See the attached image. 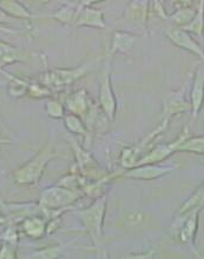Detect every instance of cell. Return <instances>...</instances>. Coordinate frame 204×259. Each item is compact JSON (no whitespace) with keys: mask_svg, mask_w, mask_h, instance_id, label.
<instances>
[{"mask_svg":"<svg viewBox=\"0 0 204 259\" xmlns=\"http://www.w3.org/2000/svg\"><path fill=\"white\" fill-rule=\"evenodd\" d=\"M106 196L102 194L96 198L94 203L88 207L76 211V214L96 247L104 245V219L106 213Z\"/></svg>","mask_w":204,"mask_h":259,"instance_id":"6da1fadb","label":"cell"},{"mask_svg":"<svg viewBox=\"0 0 204 259\" xmlns=\"http://www.w3.org/2000/svg\"><path fill=\"white\" fill-rule=\"evenodd\" d=\"M80 193L62 185L50 186L40 193L39 205L44 208L45 217H62L79 199Z\"/></svg>","mask_w":204,"mask_h":259,"instance_id":"7a4b0ae2","label":"cell"},{"mask_svg":"<svg viewBox=\"0 0 204 259\" xmlns=\"http://www.w3.org/2000/svg\"><path fill=\"white\" fill-rule=\"evenodd\" d=\"M57 156L58 154L55 152L52 146L50 144H46L32 159L28 160L24 165H21L20 167H18L13 172L14 182L18 185H38L39 181H40L46 170V166Z\"/></svg>","mask_w":204,"mask_h":259,"instance_id":"3957f363","label":"cell"},{"mask_svg":"<svg viewBox=\"0 0 204 259\" xmlns=\"http://www.w3.org/2000/svg\"><path fill=\"white\" fill-rule=\"evenodd\" d=\"M99 60H101V58H97L73 68H52V70L44 72L39 77L38 81L48 86L52 91L53 90L63 89L84 78L89 72L94 70Z\"/></svg>","mask_w":204,"mask_h":259,"instance_id":"277c9868","label":"cell"},{"mask_svg":"<svg viewBox=\"0 0 204 259\" xmlns=\"http://www.w3.org/2000/svg\"><path fill=\"white\" fill-rule=\"evenodd\" d=\"M169 124L170 121L168 119H162V121H160V123L157 125V126L153 128L144 139H142L141 142H138L137 144H134V145L129 146L127 149L121 151L120 153L121 167H123L124 170L134 167L135 165L138 163V160L149 152V150L153 146L155 140L158 138L160 135H163V133L166 132V130L168 128V126H169Z\"/></svg>","mask_w":204,"mask_h":259,"instance_id":"5b68a950","label":"cell"},{"mask_svg":"<svg viewBox=\"0 0 204 259\" xmlns=\"http://www.w3.org/2000/svg\"><path fill=\"white\" fill-rule=\"evenodd\" d=\"M202 208H195L184 214H177L171 225V229L175 231V235L183 245H188L194 251L195 254H198L197 250L195 249L196 236L198 231V217Z\"/></svg>","mask_w":204,"mask_h":259,"instance_id":"8992f818","label":"cell"},{"mask_svg":"<svg viewBox=\"0 0 204 259\" xmlns=\"http://www.w3.org/2000/svg\"><path fill=\"white\" fill-rule=\"evenodd\" d=\"M106 64L104 67L103 73L99 77V91H98V102L101 106L102 112L109 121H113L117 113V98L114 96L112 88V80H111V59L106 58Z\"/></svg>","mask_w":204,"mask_h":259,"instance_id":"52a82bcc","label":"cell"},{"mask_svg":"<svg viewBox=\"0 0 204 259\" xmlns=\"http://www.w3.org/2000/svg\"><path fill=\"white\" fill-rule=\"evenodd\" d=\"M190 136H191V133H190V131H189V127L184 126L183 128H182L180 136H178L176 139L173 140V142H170V143H166V144L160 143V144H157V145H155V146H152L151 149L149 150V152L146 153L144 157H142L136 165L162 163V161H164L166 159H168V158H170L171 156H173L174 153L178 152V149H180L181 144Z\"/></svg>","mask_w":204,"mask_h":259,"instance_id":"ba28073f","label":"cell"},{"mask_svg":"<svg viewBox=\"0 0 204 259\" xmlns=\"http://www.w3.org/2000/svg\"><path fill=\"white\" fill-rule=\"evenodd\" d=\"M177 166H169V165L157 164H141L134 167L127 168L121 171V177L132 179V181H156L171 174Z\"/></svg>","mask_w":204,"mask_h":259,"instance_id":"9c48e42d","label":"cell"},{"mask_svg":"<svg viewBox=\"0 0 204 259\" xmlns=\"http://www.w3.org/2000/svg\"><path fill=\"white\" fill-rule=\"evenodd\" d=\"M190 112V102H188V99L185 98V85L181 86L180 89L171 90L164 97L162 110L163 119H168L170 121L174 117Z\"/></svg>","mask_w":204,"mask_h":259,"instance_id":"30bf717a","label":"cell"},{"mask_svg":"<svg viewBox=\"0 0 204 259\" xmlns=\"http://www.w3.org/2000/svg\"><path fill=\"white\" fill-rule=\"evenodd\" d=\"M166 35L169 40L184 51H188L192 55L198 57L199 59L204 62V50L202 46L191 37V33H189L181 27H168L166 28Z\"/></svg>","mask_w":204,"mask_h":259,"instance_id":"8fae6325","label":"cell"},{"mask_svg":"<svg viewBox=\"0 0 204 259\" xmlns=\"http://www.w3.org/2000/svg\"><path fill=\"white\" fill-rule=\"evenodd\" d=\"M64 105L67 112L74 113L81 118L87 117V114L95 106L85 89H78L67 96L64 100Z\"/></svg>","mask_w":204,"mask_h":259,"instance_id":"7c38bea8","label":"cell"},{"mask_svg":"<svg viewBox=\"0 0 204 259\" xmlns=\"http://www.w3.org/2000/svg\"><path fill=\"white\" fill-rule=\"evenodd\" d=\"M73 26L76 27H92L98 30H105V14L104 11L95 9L94 6H80V11L78 13L77 20Z\"/></svg>","mask_w":204,"mask_h":259,"instance_id":"4fadbf2b","label":"cell"},{"mask_svg":"<svg viewBox=\"0 0 204 259\" xmlns=\"http://www.w3.org/2000/svg\"><path fill=\"white\" fill-rule=\"evenodd\" d=\"M152 0H131L125 11V19L130 23L146 28Z\"/></svg>","mask_w":204,"mask_h":259,"instance_id":"5bb4252c","label":"cell"},{"mask_svg":"<svg viewBox=\"0 0 204 259\" xmlns=\"http://www.w3.org/2000/svg\"><path fill=\"white\" fill-rule=\"evenodd\" d=\"M191 105V116L196 119L204 106V75L201 71H196L192 77L190 92H189Z\"/></svg>","mask_w":204,"mask_h":259,"instance_id":"9a60e30c","label":"cell"},{"mask_svg":"<svg viewBox=\"0 0 204 259\" xmlns=\"http://www.w3.org/2000/svg\"><path fill=\"white\" fill-rule=\"evenodd\" d=\"M138 35L132 34L127 31H114L109 51L106 52V58H113L117 53H127L134 48Z\"/></svg>","mask_w":204,"mask_h":259,"instance_id":"2e32d148","label":"cell"},{"mask_svg":"<svg viewBox=\"0 0 204 259\" xmlns=\"http://www.w3.org/2000/svg\"><path fill=\"white\" fill-rule=\"evenodd\" d=\"M23 230L25 235L32 239H40L48 235V222L40 214L30 215L23 222Z\"/></svg>","mask_w":204,"mask_h":259,"instance_id":"e0dca14e","label":"cell"},{"mask_svg":"<svg viewBox=\"0 0 204 259\" xmlns=\"http://www.w3.org/2000/svg\"><path fill=\"white\" fill-rule=\"evenodd\" d=\"M0 74H3L7 80H9V88H7V93L10 97L14 99L23 98L27 95L28 86H30V81L27 79L16 77V75L9 73V72L0 68Z\"/></svg>","mask_w":204,"mask_h":259,"instance_id":"ac0fdd59","label":"cell"},{"mask_svg":"<svg viewBox=\"0 0 204 259\" xmlns=\"http://www.w3.org/2000/svg\"><path fill=\"white\" fill-rule=\"evenodd\" d=\"M25 59H26V55L20 49L0 40V68L16 63H21Z\"/></svg>","mask_w":204,"mask_h":259,"instance_id":"d6986e66","label":"cell"},{"mask_svg":"<svg viewBox=\"0 0 204 259\" xmlns=\"http://www.w3.org/2000/svg\"><path fill=\"white\" fill-rule=\"evenodd\" d=\"M0 7L9 14L11 18H16V19L21 20H30L37 16H33L31 11L20 3L19 0H0Z\"/></svg>","mask_w":204,"mask_h":259,"instance_id":"ffe728a7","label":"cell"},{"mask_svg":"<svg viewBox=\"0 0 204 259\" xmlns=\"http://www.w3.org/2000/svg\"><path fill=\"white\" fill-rule=\"evenodd\" d=\"M80 11V5H64L53 14H48V16H37V18H51L59 21L63 25H74L77 20L78 13Z\"/></svg>","mask_w":204,"mask_h":259,"instance_id":"44dd1931","label":"cell"},{"mask_svg":"<svg viewBox=\"0 0 204 259\" xmlns=\"http://www.w3.org/2000/svg\"><path fill=\"white\" fill-rule=\"evenodd\" d=\"M63 119L64 125H65L66 130L70 133H72L73 136H79L83 137V138H88L89 130L87 127V125L84 124V121L81 119L80 116L67 112Z\"/></svg>","mask_w":204,"mask_h":259,"instance_id":"7402d4cb","label":"cell"},{"mask_svg":"<svg viewBox=\"0 0 204 259\" xmlns=\"http://www.w3.org/2000/svg\"><path fill=\"white\" fill-rule=\"evenodd\" d=\"M203 207H204V182L195 190L194 193L190 196V198H188V199L181 205L177 214H184L187 213V212L195 210V208H203Z\"/></svg>","mask_w":204,"mask_h":259,"instance_id":"603a6c76","label":"cell"},{"mask_svg":"<svg viewBox=\"0 0 204 259\" xmlns=\"http://www.w3.org/2000/svg\"><path fill=\"white\" fill-rule=\"evenodd\" d=\"M189 33L196 34L197 37L202 38L204 34V0H199L197 9H196V14L190 23L187 26L181 27Z\"/></svg>","mask_w":204,"mask_h":259,"instance_id":"cb8c5ba5","label":"cell"},{"mask_svg":"<svg viewBox=\"0 0 204 259\" xmlns=\"http://www.w3.org/2000/svg\"><path fill=\"white\" fill-rule=\"evenodd\" d=\"M196 14V9L192 7H182L177 9L174 13L168 16V20L171 21L176 27H184L194 19Z\"/></svg>","mask_w":204,"mask_h":259,"instance_id":"d4e9b609","label":"cell"},{"mask_svg":"<svg viewBox=\"0 0 204 259\" xmlns=\"http://www.w3.org/2000/svg\"><path fill=\"white\" fill-rule=\"evenodd\" d=\"M178 152H189L202 156L204 154V136H190L180 145Z\"/></svg>","mask_w":204,"mask_h":259,"instance_id":"484cf974","label":"cell"},{"mask_svg":"<svg viewBox=\"0 0 204 259\" xmlns=\"http://www.w3.org/2000/svg\"><path fill=\"white\" fill-rule=\"evenodd\" d=\"M45 111L48 117L51 118V119H63L66 114V109L64 103L56 98L48 100L45 105Z\"/></svg>","mask_w":204,"mask_h":259,"instance_id":"4316f807","label":"cell"},{"mask_svg":"<svg viewBox=\"0 0 204 259\" xmlns=\"http://www.w3.org/2000/svg\"><path fill=\"white\" fill-rule=\"evenodd\" d=\"M53 91L48 86L42 84L40 81L37 82H30V86H28L27 90V96L31 97L33 99H44V98H50L52 97Z\"/></svg>","mask_w":204,"mask_h":259,"instance_id":"83f0119b","label":"cell"},{"mask_svg":"<svg viewBox=\"0 0 204 259\" xmlns=\"http://www.w3.org/2000/svg\"><path fill=\"white\" fill-rule=\"evenodd\" d=\"M33 254L34 256H31L32 258H58L59 254H62V249L59 246H52L49 249L37 251Z\"/></svg>","mask_w":204,"mask_h":259,"instance_id":"f1b7e54d","label":"cell"},{"mask_svg":"<svg viewBox=\"0 0 204 259\" xmlns=\"http://www.w3.org/2000/svg\"><path fill=\"white\" fill-rule=\"evenodd\" d=\"M17 244L5 242L0 247V259L2 258H16Z\"/></svg>","mask_w":204,"mask_h":259,"instance_id":"f546056e","label":"cell"},{"mask_svg":"<svg viewBox=\"0 0 204 259\" xmlns=\"http://www.w3.org/2000/svg\"><path fill=\"white\" fill-rule=\"evenodd\" d=\"M166 2V0H164ZM174 4L176 9H182V7H191L194 4V0H170Z\"/></svg>","mask_w":204,"mask_h":259,"instance_id":"4dcf8cb0","label":"cell"},{"mask_svg":"<svg viewBox=\"0 0 204 259\" xmlns=\"http://www.w3.org/2000/svg\"><path fill=\"white\" fill-rule=\"evenodd\" d=\"M11 19H12V18L0 7V24H9L11 23Z\"/></svg>","mask_w":204,"mask_h":259,"instance_id":"1f68e13d","label":"cell"},{"mask_svg":"<svg viewBox=\"0 0 204 259\" xmlns=\"http://www.w3.org/2000/svg\"><path fill=\"white\" fill-rule=\"evenodd\" d=\"M102 2H105V0H80L79 5L81 7H85V6H94L95 4H98V3H102Z\"/></svg>","mask_w":204,"mask_h":259,"instance_id":"d6a6232c","label":"cell"},{"mask_svg":"<svg viewBox=\"0 0 204 259\" xmlns=\"http://www.w3.org/2000/svg\"><path fill=\"white\" fill-rule=\"evenodd\" d=\"M32 2L38 3V4H49L51 0H32Z\"/></svg>","mask_w":204,"mask_h":259,"instance_id":"836d02e7","label":"cell"},{"mask_svg":"<svg viewBox=\"0 0 204 259\" xmlns=\"http://www.w3.org/2000/svg\"><path fill=\"white\" fill-rule=\"evenodd\" d=\"M197 160L204 165V154H202V156H197Z\"/></svg>","mask_w":204,"mask_h":259,"instance_id":"e575fe53","label":"cell"},{"mask_svg":"<svg viewBox=\"0 0 204 259\" xmlns=\"http://www.w3.org/2000/svg\"><path fill=\"white\" fill-rule=\"evenodd\" d=\"M0 144H10V140H5L0 138Z\"/></svg>","mask_w":204,"mask_h":259,"instance_id":"d590c367","label":"cell"},{"mask_svg":"<svg viewBox=\"0 0 204 259\" xmlns=\"http://www.w3.org/2000/svg\"><path fill=\"white\" fill-rule=\"evenodd\" d=\"M3 126V121H2V117H0V128Z\"/></svg>","mask_w":204,"mask_h":259,"instance_id":"8d00e7d4","label":"cell"},{"mask_svg":"<svg viewBox=\"0 0 204 259\" xmlns=\"http://www.w3.org/2000/svg\"><path fill=\"white\" fill-rule=\"evenodd\" d=\"M2 223H4V219H3L2 217H0V224H2Z\"/></svg>","mask_w":204,"mask_h":259,"instance_id":"74e56055","label":"cell"},{"mask_svg":"<svg viewBox=\"0 0 204 259\" xmlns=\"http://www.w3.org/2000/svg\"><path fill=\"white\" fill-rule=\"evenodd\" d=\"M159 2H160V3H162V4H164V0H159Z\"/></svg>","mask_w":204,"mask_h":259,"instance_id":"f35d334b","label":"cell"},{"mask_svg":"<svg viewBox=\"0 0 204 259\" xmlns=\"http://www.w3.org/2000/svg\"><path fill=\"white\" fill-rule=\"evenodd\" d=\"M0 217H2V215H0Z\"/></svg>","mask_w":204,"mask_h":259,"instance_id":"ab89813d","label":"cell"}]
</instances>
